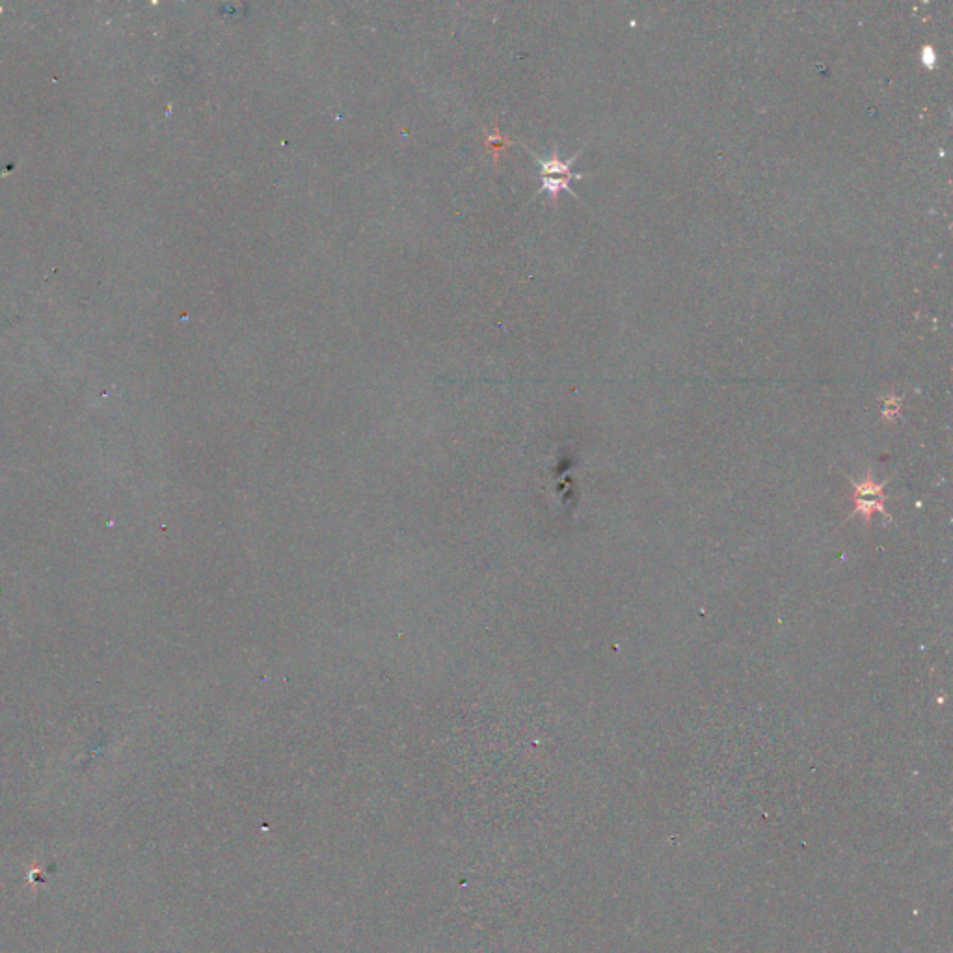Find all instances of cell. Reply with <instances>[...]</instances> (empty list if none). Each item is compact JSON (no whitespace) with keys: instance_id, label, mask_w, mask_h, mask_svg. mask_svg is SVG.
Listing matches in <instances>:
<instances>
[{"instance_id":"6da1fadb","label":"cell","mask_w":953,"mask_h":953,"mask_svg":"<svg viewBox=\"0 0 953 953\" xmlns=\"http://www.w3.org/2000/svg\"><path fill=\"white\" fill-rule=\"evenodd\" d=\"M855 505H857V512H860L866 518V522H870L871 514L873 512H885V496H882V486L877 485L876 480H871V477L857 485V492H855Z\"/></svg>"},{"instance_id":"7a4b0ae2","label":"cell","mask_w":953,"mask_h":953,"mask_svg":"<svg viewBox=\"0 0 953 953\" xmlns=\"http://www.w3.org/2000/svg\"><path fill=\"white\" fill-rule=\"evenodd\" d=\"M577 158V155H574L570 161H561L557 155V151L553 153L549 158H540L536 156V162L540 164V177H564L574 181V179H583V173H574L572 172V164Z\"/></svg>"},{"instance_id":"3957f363","label":"cell","mask_w":953,"mask_h":953,"mask_svg":"<svg viewBox=\"0 0 953 953\" xmlns=\"http://www.w3.org/2000/svg\"><path fill=\"white\" fill-rule=\"evenodd\" d=\"M563 190H568L570 194H574V192H572V189H570V179H564V177H542L540 192H547V194H549V198H552L553 201L557 200L559 192H563Z\"/></svg>"},{"instance_id":"277c9868","label":"cell","mask_w":953,"mask_h":953,"mask_svg":"<svg viewBox=\"0 0 953 953\" xmlns=\"http://www.w3.org/2000/svg\"><path fill=\"white\" fill-rule=\"evenodd\" d=\"M899 412V399L898 397H888L882 406V415L887 419H894Z\"/></svg>"},{"instance_id":"5b68a950","label":"cell","mask_w":953,"mask_h":953,"mask_svg":"<svg viewBox=\"0 0 953 953\" xmlns=\"http://www.w3.org/2000/svg\"><path fill=\"white\" fill-rule=\"evenodd\" d=\"M922 64L926 67H935V64H937V54H935V50L931 47H924V50H922Z\"/></svg>"}]
</instances>
